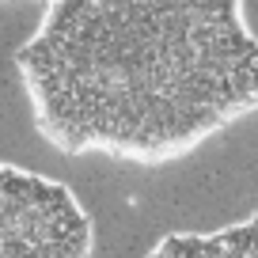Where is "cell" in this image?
Segmentation results:
<instances>
[{
  "label": "cell",
  "instance_id": "1",
  "mask_svg": "<svg viewBox=\"0 0 258 258\" xmlns=\"http://www.w3.org/2000/svg\"><path fill=\"white\" fill-rule=\"evenodd\" d=\"M42 4L16 69L57 152L160 167L258 110V38L239 0Z\"/></svg>",
  "mask_w": 258,
  "mask_h": 258
},
{
  "label": "cell",
  "instance_id": "2",
  "mask_svg": "<svg viewBox=\"0 0 258 258\" xmlns=\"http://www.w3.org/2000/svg\"><path fill=\"white\" fill-rule=\"evenodd\" d=\"M0 258H91V217L64 182L0 163Z\"/></svg>",
  "mask_w": 258,
  "mask_h": 258
},
{
  "label": "cell",
  "instance_id": "3",
  "mask_svg": "<svg viewBox=\"0 0 258 258\" xmlns=\"http://www.w3.org/2000/svg\"><path fill=\"white\" fill-rule=\"evenodd\" d=\"M148 258H258V213L217 232L163 235Z\"/></svg>",
  "mask_w": 258,
  "mask_h": 258
}]
</instances>
